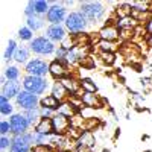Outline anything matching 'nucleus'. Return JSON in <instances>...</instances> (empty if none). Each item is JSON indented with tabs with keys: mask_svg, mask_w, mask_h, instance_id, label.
Returning <instances> with one entry per match:
<instances>
[{
	"mask_svg": "<svg viewBox=\"0 0 152 152\" xmlns=\"http://www.w3.org/2000/svg\"><path fill=\"white\" fill-rule=\"evenodd\" d=\"M67 66L69 64H66V62L53 59L49 64V75L52 76V78H55V79H59V81L64 79V78H67V76L70 75V72L67 70Z\"/></svg>",
	"mask_w": 152,
	"mask_h": 152,
	"instance_id": "9b49d317",
	"label": "nucleus"
},
{
	"mask_svg": "<svg viewBox=\"0 0 152 152\" xmlns=\"http://www.w3.org/2000/svg\"><path fill=\"white\" fill-rule=\"evenodd\" d=\"M9 123H11V129L14 135H23L26 134L31 123L28 122L26 116L23 113H14L12 116L9 117Z\"/></svg>",
	"mask_w": 152,
	"mask_h": 152,
	"instance_id": "1a4fd4ad",
	"label": "nucleus"
},
{
	"mask_svg": "<svg viewBox=\"0 0 152 152\" xmlns=\"http://www.w3.org/2000/svg\"><path fill=\"white\" fill-rule=\"evenodd\" d=\"M148 43H149V46L152 47V35H149V38H148Z\"/></svg>",
	"mask_w": 152,
	"mask_h": 152,
	"instance_id": "c9c22d12",
	"label": "nucleus"
},
{
	"mask_svg": "<svg viewBox=\"0 0 152 152\" xmlns=\"http://www.w3.org/2000/svg\"><path fill=\"white\" fill-rule=\"evenodd\" d=\"M15 104L23 111L35 110V108H38V105H40V97L29 93V91H26V90H21L20 94L15 97Z\"/></svg>",
	"mask_w": 152,
	"mask_h": 152,
	"instance_id": "0eeeda50",
	"label": "nucleus"
},
{
	"mask_svg": "<svg viewBox=\"0 0 152 152\" xmlns=\"http://www.w3.org/2000/svg\"><path fill=\"white\" fill-rule=\"evenodd\" d=\"M81 88H82L84 93H96V90H97V87L94 85V82L91 79H88V78L81 79Z\"/></svg>",
	"mask_w": 152,
	"mask_h": 152,
	"instance_id": "c85d7f7f",
	"label": "nucleus"
},
{
	"mask_svg": "<svg viewBox=\"0 0 152 152\" xmlns=\"http://www.w3.org/2000/svg\"><path fill=\"white\" fill-rule=\"evenodd\" d=\"M50 94H53L59 102H66V99L70 96L69 91L66 90V87L61 84V81H55L52 84V93H50Z\"/></svg>",
	"mask_w": 152,
	"mask_h": 152,
	"instance_id": "6ab92c4d",
	"label": "nucleus"
},
{
	"mask_svg": "<svg viewBox=\"0 0 152 152\" xmlns=\"http://www.w3.org/2000/svg\"><path fill=\"white\" fill-rule=\"evenodd\" d=\"M102 61L105 62V64H108V66H111V64H114V61H116V55H114V52H102Z\"/></svg>",
	"mask_w": 152,
	"mask_h": 152,
	"instance_id": "c756f323",
	"label": "nucleus"
},
{
	"mask_svg": "<svg viewBox=\"0 0 152 152\" xmlns=\"http://www.w3.org/2000/svg\"><path fill=\"white\" fill-rule=\"evenodd\" d=\"M50 3V8L46 14V20L47 23L50 24H62L67 18V9L62 6V3H58V2H49Z\"/></svg>",
	"mask_w": 152,
	"mask_h": 152,
	"instance_id": "39448f33",
	"label": "nucleus"
},
{
	"mask_svg": "<svg viewBox=\"0 0 152 152\" xmlns=\"http://www.w3.org/2000/svg\"><path fill=\"white\" fill-rule=\"evenodd\" d=\"M79 12L87 18V21L96 23L105 15V8L99 2H82L81 8H79Z\"/></svg>",
	"mask_w": 152,
	"mask_h": 152,
	"instance_id": "7ed1b4c3",
	"label": "nucleus"
},
{
	"mask_svg": "<svg viewBox=\"0 0 152 152\" xmlns=\"http://www.w3.org/2000/svg\"><path fill=\"white\" fill-rule=\"evenodd\" d=\"M0 113L3 116H9V117L14 114V107H12L11 100L6 99L5 96H0Z\"/></svg>",
	"mask_w": 152,
	"mask_h": 152,
	"instance_id": "b1692460",
	"label": "nucleus"
},
{
	"mask_svg": "<svg viewBox=\"0 0 152 152\" xmlns=\"http://www.w3.org/2000/svg\"><path fill=\"white\" fill-rule=\"evenodd\" d=\"M23 84V90H26L35 96H40V94H44L46 90L49 88V82L46 78H40V76H29L26 75L21 81Z\"/></svg>",
	"mask_w": 152,
	"mask_h": 152,
	"instance_id": "20e7f679",
	"label": "nucleus"
},
{
	"mask_svg": "<svg viewBox=\"0 0 152 152\" xmlns=\"http://www.w3.org/2000/svg\"><path fill=\"white\" fill-rule=\"evenodd\" d=\"M145 29H146V32H148L149 35H152V17H149V18L146 20V24H145Z\"/></svg>",
	"mask_w": 152,
	"mask_h": 152,
	"instance_id": "f704fd0d",
	"label": "nucleus"
},
{
	"mask_svg": "<svg viewBox=\"0 0 152 152\" xmlns=\"http://www.w3.org/2000/svg\"><path fill=\"white\" fill-rule=\"evenodd\" d=\"M29 50L31 49L24 47V46H18L17 52H15V56H14V61L17 62V64H24V66H26L28 62L31 61L29 59Z\"/></svg>",
	"mask_w": 152,
	"mask_h": 152,
	"instance_id": "412c9836",
	"label": "nucleus"
},
{
	"mask_svg": "<svg viewBox=\"0 0 152 152\" xmlns=\"http://www.w3.org/2000/svg\"><path fill=\"white\" fill-rule=\"evenodd\" d=\"M79 97H81L82 104L85 107H99L100 105V100H99V97H97L96 93H84Z\"/></svg>",
	"mask_w": 152,
	"mask_h": 152,
	"instance_id": "4be33fe9",
	"label": "nucleus"
},
{
	"mask_svg": "<svg viewBox=\"0 0 152 152\" xmlns=\"http://www.w3.org/2000/svg\"><path fill=\"white\" fill-rule=\"evenodd\" d=\"M20 91H21V84L18 81H6L2 85V96H5L9 100L17 97Z\"/></svg>",
	"mask_w": 152,
	"mask_h": 152,
	"instance_id": "4468645a",
	"label": "nucleus"
},
{
	"mask_svg": "<svg viewBox=\"0 0 152 152\" xmlns=\"http://www.w3.org/2000/svg\"><path fill=\"white\" fill-rule=\"evenodd\" d=\"M31 50L35 55H40V56H49V55H53L56 52V46L55 43H52L46 35H40V37H35L34 40L29 44Z\"/></svg>",
	"mask_w": 152,
	"mask_h": 152,
	"instance_id": "f03ea898",
	"label": "nucleus"
},
{
	"mask_svg": "<svg viewBox=\"0 0 152 152\" xmlns=\"http://www.w3.org/2000/svg\"><path fill=\"white\" fill-rule=\"evenodd\" d=\"M99 47H100V50H102V52H114V49H116L114 43L102 41V40H100V43H99Z\"/></svg>",
	"mask_w": 152,
	"mask_h": 152,
	"instance_id": "7c9ffc66",
	"label": "nucleus"
},
{
	"mask_svg": "<svg viewBox=\"0 0 152 152\" xmlns=\"http://www.w3.org/2000/svg\"><path fill=\"white\" fill-rule=\"evenodd\" d=\"M0 132H2V135H8L9 132H12L9 120H2L0 122Z\"/></svg>",
	"mask_w": 152,
	"mask_h": 152,
	"instance_id": "2f4dec72",
	"label": "nucleus"
},
{
	"mask_svg": "<svg viewBox=\"0 0 152 152\" xmlns=\"http://www.w3.org/2000/svg\"><path fill=\"white\" fill-rule=\"evenodd\" d=\"M35 132L38 134H44V135H52L55 134V129H53V122L52 119H41L35 125Z\"/></svg>",
	"mask_w": 152,
	"mask_h": 152,
	"instance_id": "dca6fc26",
	"label": "nucleus"
},
{
	"mask_svg": "<svg viewBox=\"0 0 152 152\" xmlns=\"http://www.w3.org/2000/svg\"><path fill=\"white\" fill-rule=\"evenodd\" d=\"M17 49H18V46H17L15 40H9V41H8V46H6V50H5V55H3L5 62H8V61H11V59H14Z\"/></svg>",
	"mask_w": 152,
	"mask_h": 152,
	"instance_id": "393cba45",
	"label": "nucleus"
},
{
	"mask_svg": "<svg viewBox=\"0 0 152 152\" xmlns=\"http://www.w3.org/2000/svg\"><path fill=\"white\" fill-rule=\"evenodd\" d=\"M44 34L52 43H62L69 37L66 26H62V24H50Z\"/></svg>",
	"mask_w": 152,
	"mask_h": 152,
	"instance_id": "9d476101",
	"label": "nucleus"
},
{
	"mask_svg": "<svg viewBox=\"0 0 152 152\" xmlns=\"http://www.w3.org/2000/svg\"><path fill=\"white\" fill-rule=\"evenodd\" d=\"M3 76L6 78V81H18L20 78V69L17 66H8L3 72Z\"/></svg>",
	"mask_w": 152,
	"mask_h": 152,
	"instance_id": "a878e982",
	"label": "nucleus"
},
{
	"mask_svg": "<svg viewBox=\"0 0 152 152\" xmlns=\"http://www.w3.org/2000/svg\"><path fill=\"white\" fill-rule=\"evenodd\" d=\"M34 145L32 134L26 132L23 135H14L12 137V145L9 148V152H31Z\"/></svg>",
	"mask_w": 152,
	"mask_h": 152,
	"instance_id": "6e6552de",
	"label": "nucleus"
},
{
	"mask_svg": "<svg viewBox=\"0 0 152 152\" xmlns=\"http://www.w3.org/2000/svg\"><path fill=\"white\" fill-rule=\"evenodd\" d=\"M72 119L62 116L59 113H55V116L52 117V122H53V129H55V134H59L62 135L64 132H67L70 128H72Z\"/></svg>",
	"mask_w": 152,
	"mask_h": 152,
	"instance_id": "f8f14e48",
	"label": "nucleus"
},
{
	"mask_svg": "<svg viewBox=\"0 0 152 152\" xmlns=\"http://www.w3.org/2000/svg\"><path fill=\"white\" fill-rule=\"evenodd\" d=\"M26 26L32 32L43 29L44 28V17H29V18H26Z\"/></svg>",
	"mask_w": 152,
	"mask_h": 152,
	"instance_id": "5701e85b",
	"label": "nucleus"
},
{
	"mask_svg": "<svg viewBox=\"0 0 152 152\" xmlns=\"http://www.w3.org/2000/svg\"><path fill=\"white\" fill-rule=\"evenodd\" d=\"M99 37L102 41H110L114 43L120 37V31L116 24H105V26L99 31Z\"/></svg>",
	"mask_w": 152,
	"mask_h": 152,
	"instance_id": "ddd939ff",
	"label": "nucleus"
},
{
	"mask_svg": "<svg viewBox=\"0 0 152 152\" xmlns=\"http://www.w3.org/2000/svg\"><path fill=\"white\" fill-rule=\"evenodd\" d=\"M17 35H18V38H20L21 41H32V40H34V32H32L28 26L20 28L18 32H17Z\"/></svg>",
	"mask_w": 152,
	"mask_h": 152,
	"instance_id": "cd10ccee",
	"label": "nucleus"
},
{
	"mask_svg": "<svg viewBox=\"0 0 152 152\" xmlns=\"http://www.w3.org/2000/svg\"><path fill=\"white\" fill-rule=\"evenodd\" d=\"M56 113L62 114V116H66V117H69V119H73L75 114L78 113V108H76V107L70 102V100H66V102L61 104V107H59V110H58Z\"/></svg>",
	"mask_w": 152,
	"mask_h": 152,
	"instance_id": "aec40b11",
	"label": "nucleus"
},
{
	"mask_svg": "<svg viewBox=\"0 0 152 152\" xmlns=\"http://www.w3.org/2000/svg\"><path fill=\"white\" fill-rule=\"evenodd\" d=\"M12 145V137H8V135H2V140H0V148H2V151L11 148Z\"/></svg>",
	"mask_w": 152,
	"mask_h": 152,
	"instance_id": "473e14b6",
	"label": "nucleus"
},
{
	"mask_svg": "<svg viewBox=\"0 0 152 152\" xmlns=\"http://www.w3.org/2000/svg\"><path fill=\"white\" fill-rule=\"evenodd\" d=\"M24 72L29 76H40V78H46L49 75V64L41 59V58H32L26 66H24Z\"/></svg>",
	"mask_w": 152,
	"mask_h": 152,
	"instance_id": "423d86ee",
	"label": "nucleus"
},
{
	"mask_svg": "<svg viewBox=\"0 0 152 152\" xmlns=\"http://www.w3.org/2000/svg\"><path fill=\"white\" fill-rule=\"evenodd\" d=\"M28 5L34 9V12L38 17H46L47 11L50 8V3L46 2V0H34V2H29Z\"/></svg>",
	"mask_w": 152,
	"mask_h": 152,
	"instance_id": "a211bd4d",
	"label": "nucleus"
},
{
	"mask_svg": "<svg viewBox=\"0 0 152 152\" xmlns=\"http://www.w3.org/2000/svg\"><path fill=\"white\" fill-rule=\"evenodd\" d=\"M31 152H49V146L47 145H34Z\"/></svg>",
	"mask_w": 152,
	"mask_h": 152,
	"instance_id": "72a5a7b5",
	"label": "nucleus"
},
{
	"mask_svg": "<svg viewBox=\"0 0 152 152\" xmlns=\"http://www.w3.org/2000/svg\"><path fill=\"white\" fill-rule=\"evenodd\" d=\"M87 18L81 14L79 11H73V12H69V15L64 21V26L67 29V32H70L72 37H76L79 35L81 32H84L87 29Z\"/></svg>",
	"mask_w": 152,
	"mask_h": 152,
	"instance_id": "f257e3e1",
	"label": "nucleus"
},
{
	"mask_svg": "<svg viewBox=\"0 0 152 152\" xmlns=\"http://www.w3.org/2000/svg\"><path fill=\"white\" fill-rule=\"evenodd\" d=\"M23 114L26 116L28 122L31 125H37L38 122L41 120V114H40V108H35V110H29V111H23Z\"/></svg>",
	"mask_w": 152,
	"mask_h": 152,
	"instance_id": "bb28decb",
	"label": "nucleus"
},
{
	"mask_svg": "<svg viewBox=\"0 0 152 152\" xmlns=\"http://www.w3.org/2000/svg\"><path fill=\"white\" fill-rule=\"evenodd\" d=\"M62 102H59V100L53 96V94H46L44 97L40 99V107L43 108H47V110H52V111H58L59 107H61Z\"/></svg>",
	"mask_w": 152,
	"mask_h": 152,
	"instance_id": "f3484780",
	"label": "nucleus"
},
{
	"mask_svg": "<svg viewBox=\"0 0 152 152\" xmlns=\"http://www.w3.org/2000/svg\"><path fill=\"white\" fill-rule=\"evenodd\" d=\"M61 84L66 87V90L69 91V94L73 97V96H78V91L81 90V81L75 79L72 75H69L67 78L61 79Z\"/></svg>",
	"mask_w": 152,
	"mask_h": 152,
	"instance_id": "2eb2a0df",
	"label": "nucleus"
}]
</instances>
